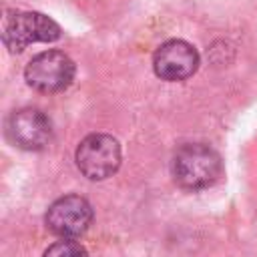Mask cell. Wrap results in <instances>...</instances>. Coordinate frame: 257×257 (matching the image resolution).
Returning <instances> with one entry per match:
<instances>
[{
    "label": "cell",
    "instance_id": "obj_3",
    "mask_svg": "<svg viewBox=\"0 0 257 257\" xmlns=\"http://www.w3.org/2000/svg\"><path fill=\"white\" fill-rule=\"evenodd\" d=\"M60 36V26L42 12H12L2 24V42L10 52H22L34 42H54Z\"/></svg>",
    "mask_w": 257,
    "mask_h": 257
},
{
    "label": "cell",
    "instance_id": "obj_6",
    "mask_svg": "<svg viewBox=\"0 0 257 257\" xmlns=\"http://www.w3.org/2000/svg\"><path fill=\"white\" fill-rule=\"evenodd\" d=\"M199 68V52L193 44L181 38L163 42L153 54V70L161 80L179 82L193 76Z\"/></svg>",
    "mask_w": 257,
    "mask_h": 257
},
{
    "label": "cell",
    "instance_id": "obj_4",
    "mask_svg": "<svg viewBox=\"0 0 257 257\" xmlns=\"http://www.w3.org/2000/svg\"><path fill=\"white\" fill-rule=\"evenodd\" d=\"M78 171L90 181L112 177L120 167V145L114 137L92 133L84 137L74 153Z\"/></svg>",
    "mask_w": 257,
    "mask_h": 257
},
{
    "label": "cell",
    "instance_id": "obj_5",
    "mask_svg": "<svg viewBox=\"0 0 257 257\" xmlns=\"http://www.w3.org/2000/svg\"><path fill=\"white\" fill-rule=\"evenodd\" d=\"M46 229L60 239H76L92 223V207L80 195H64L50 203L44 215Z\"/></svg>",
    "mask_w": 257,
    "mask_h": 257
},
{
    "label": "cell",
    "instance_id": "obj_1",
    "mask_svg": "<svg viewBox=\"0 0 257 257\" xmlns=\"http://www.w3.org/2000/svg\"><path fill=\"white\" fill-rule=\"evenodd\" d=\"M171 175L185 191H203L213 187L223 175V161L219 153L205 143L181 145L171 161Z\"/></svg>",
    "mask_w": 257,
    "mask_h": 257
},
{
    "label": "cell",
    "instance_id": "obj_7",
    "mask_svg": "<svg viewBox=\"0 0 257 257\" xmlns=\"http://www.w3.org/2000/svg\"><path fill=\"white\" fill-rule=\"evenodd\" d=\"M8 139L22 151H42L52 139V122L40 108H20L8 116Z\"/></svg>",
    "mask_w": 257,
    "mask_h": 257
},
{
    "label": "cell",
    "instance_id": "obj_2",
    "mask_svg": "<svg viewBox=\"0 0 257 257\" xmlns=\"http://www.w3.org/2000/svg\"><path fill=\"white\" fill-rule=\"evenodd\" d=\"M76 74V66L72 58L60 50H44L30 58L24 68V80L30 88L54 94L66 90Z\"/></svg>",
    "mask_w": 257,
    "mask_h": 257
},
{
    "label": "cell",
    "instance_id": "obj_8",
    "mask_svg": "<svg viewBox=\"0 0 257 257\" xmlns=\"http://www.w3.org/2000/svg\"><path fill=\"white\" fill-rule=\"evenodd\" d=\"M42 257H88V251L72 239H62V241L52 243L42 253Z\"/></svg>",
    "mask_w": 257,
    "mask_h": 257
}]
</instances>
